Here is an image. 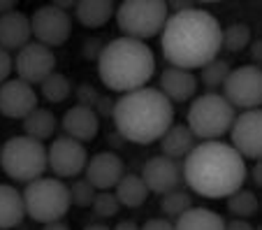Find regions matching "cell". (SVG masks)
I'll return each mask as SVG.
<instances>
[{
    "mask_svg": "<svg viewBox=\"0 0 262 230\" xmlns=\"http://www.w3.org/2000/svg\"><path fill=\"white\" fill-rule=\"evenodd\" d=\"M160 49L172 68L202 70L223 49V28L211 12L198 7L174 12L160 33Z\"/></svg>",
    "mask_w": 262,
    "mask_h": 230,
    "instance_id": "1",
    "label": "cell"
},
{
    "mask_svg": "<svg viewBox=\"0 0 262 230\" xmlns=\"http://www.w3.org/2000/svg\"><path fill=\"white\" fill-rule=\"evenodd\" d=\"M183 181L193 193L211 200L230 198L248 177L246 160L232 144L221 140L200 142L183 160Z\"/></svg>",
    "mask_w": 262,
    "mask_h": 230,
    "instance_id": "2",
    "label": "cell"
},
{
    "mask_svg": "<svg viewBox=\"0 0 262 230\" xmlns=\"http://www.w3.org/2000/svg\"><path fill=\"white\" fill-rule=\"evenodd\" d=\"M114 126L123 140L154 144L174 126V105L154 86L130 91L114 102Z\"/></svg>",
    "mask_w": 262,
    "mask_h": 230,
    "instance_id": "3",
    "label": "cell"
},
{
    "mask_svg": "<svg viewBox=\"0 0 262 230\" xmlns=\"http://www.w3.org/2000/svg\"><path fill=\"white\" fill-rule=\"evenodd\" d=\"M98 75L109 91L130 93L144 89L156 75V56L144 42L116 37L100 51Z\"/></svg>",
    "mask_w": 262,
    "mask_h": 230,
    "instance_id": "4",
    "label": "cell"
},
{
    "mask_svg": "<svg viewBox=\"0 0 262 230\" xmlns=\"http://www.w3.org/2000/svg\"><path fill=\"white\" fill-rule=\"evenodd\" d=\"M24 207L26 216H30L42 225L63 221V216L72 207L70 186L63 179H56V177H40V179L26 184Z\"/></svg>",
    "mask_w": 262,
    "mask_h": 230,
    "instance_id": "5",
    "label": "cell"
},
{
    "mask_svg": "<svg viewBox=\"0 0 262 230\" xmlns=\"http://www.w3.org/2000/svg\"><path fill=\"white\" fill-rule=\"evenodd\" d=\"M234 119H237V110L223 98V93H204L193 100L186 126L195 135V140L213 142L228 135Z\"/></svg>",
    "mask_w": 262,
    "mask_h": 230,
    "instance_id": "6",
    "label": "cell"
},
{
    "mask_svg": "<svg viewBox=\"0 0 262 230\" xmlns=\"http://www.w3.org/2000/svg\"><path fill=\"white\" fill-rule=\"evenodd\" d=\"M0 168L10 179L30 184L47 170V149L28 135H14L0 149Z\"/></svg>",
    "mask_w": 262,
    "mask_h": 230,
    "instance_id": "7",
    "label": "cell"
},
{
    "mask_svg": "<svg viewBox=\"0 0 262 230\" xmlns=\"http://www.w3.org/2000/svg\"><path fill=\"white\" fill-rule=\"evenodd\" d=\"M167 12L163 0H125L116 7V24L123 37L144 42L163 33Z\"/></svg>",
    "mask_w": 262,
    "mask_h": 230,
    "instance_id": "8",
    "label": "cell"
},
{
    "mask_svg": "<svg viewBox=\"0 0 262 230\" xmlns=\"http://www.w3.org/2000/svg\"><path fill=\"white\" fill-rule=\"evenodd\" d=\"M223 98L234 110H262V68L260 65H242L230 70L223 84Z\"/></svg>",
    "mask_w": 262,
    "mask_h": 230,
    "instance_id": "9",
    "label": "cell"
},
{
    "mask_svg": "<svg viewBox=\"0 0 262 230\" xmlns=\"http://www.w3.org/2000/svg\"><path fill=\"white\" fill-rule=\"evenodd\" d=\"M30 30H33L35 42L54 49V47H60L70 40V35H72V16H70V12L58 10L54 3L42 5L30 16Z\"/></svg>",
    "mask_w": 262,
    "mask_h": 230,
    "instance_id": "10",
    "label": "cell"
},
{
    "mask_svg": "<svg viewBox=\"0 0 262 230\" xmlns=\"http://www.w3.org/2000/svg\"><path fill=\"white\" fill-rule=\"evenodd\" d=\"M89 165V151L81 142L68 135H60L47 149V168L54 172L56 179H74Z\"/></svg>",
    "mask_w": 262,
    "mask_h": 230,
    "instance_id": "11",
    "label": "cell"
},
{
    "mask_svg": "<svg viewBox=\"0 0 262 230\" xmlns=\"http://www.w3.org/2000/svg\"><path fill=\"white\" fill-rule=\"evenodd\" d=\"M14 72H16V79L26 81V84H30V86L42 84L47 77L56 72L54 49L40 45V42H28L24 49L16 51Z\"/></svg>",
    "mask_w": 262,
    "mask_h": 230,
    "instance_id": "12",
    "label": "cell"
},
{
    "mask_svg": "<svg viewBox=\"0 0 262 230\" xmlns=\"http://www.w3.org/2000/svg\"><path fill=\"white\" fill-rule=\"evenodd\" d=\"M230 144L242 158H262V110H248L234 119L230 130Z\"/></svg>",
    "mask_w": 262,
    "mask_h": 230,
    "instance_id": "13",
    "label": "cell"
},
{
    "mask_svg": "<svg viewBox=\"0 0 262 230\" xmlns=\"http://www.w3.org/2000/svg\"><path fill=\"white\" fill-rule=\"evenodd\" d=\"M139 177L144 179L148 191H154V193H158V195H165V193H169V191L179 189V184L183 181V170L177 160L160 154L144 163Z\"/></svg>",
    "mask_w": 262,
    "mask_h": 230,
    "instance_id": "14",
    "label": "cell"
},
{
    "mask_svg": "<svg viewBox=\"0 0 262 230\" xmlns=\"http://www.w3.org/2000/svg\"><path fill=\"white\" fill-rule=\"evenodd\" d=\"M37 107V93L30 84L21 79H7L0 84V114L7 119L24 121Z\"/></svg>",
    "mask_w": 262,
    "mask_h": 230,
    "instance_id": "15",
    "label": "cell"
},
{
    "mask_svg": "<svg viewBox=\"0 0 262 230\" xmlns=\"http://www.w3.org/2000/svg\"><path fill=\"white\" fill-rule=\"evenodd\" d=\"M84 179H89L98 191H112L116 189L125 175V163L114 151H100L93 158H89V165L84 170Z\"/></svg>",
    "mask_w": 262,
    "mask_h": 230,
    "instance_id": "16",
    "label": "cell"
},
{
    "mask_svg": "<svg viewBox=\"0 0 262 230\" xmlns=\"http://www.w3.org/2000/svg\"><path fill=\"white\" fill-rule=\"evenodd\" d=\"M60 126H63L65 135L84 144V142L95 140V135L100 133V116L95 114V110L74 105L63 114Z\"/></svg>",
    "mask_w": 262,
    "mask_h": 230,
    "instance_id": "17",
    "label": "cell"
},
{
    "mask_svg": "<svg viewBox=\"0 0 262 230\" xmlns=\"http://www.w3.org/2000/svg\"><path fill=\"white\" fill-rule=\"evenodd\" d=\"M33 37L30 30V16L24 12H7L0 16V47L5 51H19Z\"/></svg>",
    "mask_w": 262,
    "mask_h": 230,
    "instance_id": "18",
    "label": "cell"
},
{
    "mask_svg": "<svg viewBox=\"0 0 262 230\" xmlns=\"http://www.w3.org/2000/svg\"><path fill=\"white\" fill-rule=\"evenodd\" d=\"M198 91V77L188 70H179V68H165L160 75V93L169 102H186L190 100Z\"/></svg>",
    "mask_w": 262,
    "mask_h": 230,
    "instance_id": "19",
    "label": "cell"
},
{
    "mask_svg": "<svg viewBox=\"0 0 262 230\" xmlns=\"http://www.w3.org/2000/svg\"><path fill=\"white\" fill-rule=\"evenodd\" d=\"M198 140L190 133V128L186 123H174L172 128L160 137V149H163V156L172 160H181L195 149Z\"/></svg>",
    "mask_w": 262,
    "mask_h": 230,
    "instance_id": "20",
    "label": "cell"
},
{
    "mask_svg": "<svg viewBox=\"0 0 262 230\" xmlns=\"http://www.w3.org/2000/svg\"><path fill=\"white\" fill-rule=\"evenodd\" d=\"M24 193L10 184H0V230H12L24 221Z\"/></svg>",
    "mask_w": 262,
    "mask_h": 230,
    "instance_id": "21",
    "label": "cell"
},
{
    "mask_svg": "<svg viewBox=\"0 0 262 230\" xmlns=\"http://www.w3.org/2000/svg\"><path fill=\"white\" fill-rule=\"evenodd\" d=\"M74 16L86 28H102L112 16H116V5L112 0H81L74 5Z\"/></svg>",
    "mask_w": 262,
    "mask_h": 230,
    "instance_id": "22",
    "label": "cell"
},
{
    "mask_svg": "<svg viewBox=\"0 0 262 230\" xmlns=\"http://www.w3.org/2000/svg\"><path fill=\"white\" fill-rule=\"evenodd\" d=\"M174 230H225V221L213 210L190 207L174 221Z\"/></svg>",
    "mask_w": 262,
    "mask_h": 230,
    "instance_id": "23",
    "label": "cell"
},
{
    "mask_svg": "<svg viewBox=\"0 0 262 230\" xmlns=\"http://www.w3.org/2000/svg\"><path fill=\"white\" fill-rule=\"evenodd\" d=\"M56 126H58V119H56L54 112L47 110V107H35L24 119V135L33 137L37 142L49 140V137H54Z\"/></svg>",
    "mask_w": 262,
    "mask_h": 230,
    "instance_id": "24",
    "label": "cell"
},
{
    "mask_svg": "<svg viewBox=\"0 0 262 230\" xmlns=\"http://www.w3.org/2000/svg\"><path fill=\"white\" fill-rule=\"evenodd\" d=\"M114 195H116V200L121 202V207L137 210V207H142L144 202H146L148 189H146V184H144V179L139 175H128V172H125L123 179L116 184Z\"/></svg>",
    "mask_w": 262,
    "mask_h": 230,
    "instance_id": "25",
    "label": "cell"
},
{
    "mask_svg": "<svg viewBox=\"0 0 262 230\" xmlns=\"http://www.w3.org/2000/svg\"><path fill=\"white\" fill-rule=\"evenodd\" d=\"M40 89H42V95H45L47 102L58 105V102H65L70 95H72V81L65 75H60V72H54V75H49L42 81Z\"/></svg>",
    "mask_w": 262,
    "mask_h": 230,
    "instance_id": "26",
    "label": "cell"
},
{
    "mask_svg": "<svg viewBox=\"0 0 262 230\" xmlns=\"http://www.w3.org/2000/svg\"><path fill=\"white\" fill-rule=\"evenodd\" d=\"M230 70H232V68H230L228 60L213 58L211 63H207L202 70H200V79H202V84L209 89V93H216V89H223Z\"/></svg>",
    "mask_w": 262,
    "mask_h": 230,
    "instance_id": "27",
    "label": "cell"
},
{
    "mask_svg": "<svg viewBox=\"0 0 262 230\" xmlns=\"http://www.w3.org/2000/svg\"><path fill=\"white\" fill-rule=\"evenodd\" d=\"M193 207V198L186 191H169L160 198V212L165 214V219H179L183 212H188Z\"/></svg>",
    "mask_w": 262,
    "mask_h": 230,
    "instance_id": "28",
    "label": "cell"
},
{
    "mask_svg": "<svg viewBox=\"0 0 262 230\" xmlns=\"http://www.w3.org/2000/svg\"><path fill=\"white\" fill-rule=\"evenodd\" d=\"M257 198L253 191H246V189H239L237 193H232L228 198V212L230 214H234L237 219H246L248 216H253L257 212Z\"/></svg>",
    "mask_w": 262,
    "mask_h": 230,
    "instance_id": "29",
    "label": "cell"
},
{
    "mask_svg": "<svg viewBox=\"0 0 262 230\" xmlns=\"http://www.w3.org/2000/svg\"><path fill=\"white\" fill-rule=\"evenodd\" d=\"M251 45V28L246 24H230L228 28L223 30V47L232 54L246 49Z\"/></svg>",
    "mask_w": 262,
    "mask_h": 230,
    "instance_id": "30",
    "label": "cell"
},
{
    "mask_svg": "<svg viewBox=\"0 0 262 230\" xmlns=\"http://www.w3.org/2000/svg\"><path fill=\"white\" fill-rule=\"evenodd\" d=\"M91 207H93V214L104 221V219H112V216L119 214L121 202L116 200V195L112 193V191H98V195H95V200Z\"/></svg>",
    "mask_w": 262,
    "mask_h": 230,
    "instance_id": "31",
    "label": "cell"
},
{
    "mask_svg": "<svg viewBox=\"0 0 262 230\" xmlns=\"http://www.w3.org/2000/svg\"><path fill=\"white\" fill-rule=\"evenodd\" d=\"M95 195H98V189L89 179H74V184L70 186V200L77 207H91Z\"/></svg>",
    "mask_w": 262,
    "mask_h": 230,
    "instance_id": "32",
    "label": "cell"
},
{
    "mask_svg": "<svg viewBox=\"0 0 262 230\" xmlns=\"http://www.w3.org/2000/svg\"><path fill=\"white\" fill-rule=\"evenodd\" d=\"M77 105H81V107H89V110H95V105H98V100H100V93H98V89H95L93 84H79L77 86Z\"/></svg>",
    "mask_w": 262,
    "mask_h": 230,
    "instance_id": "33",
    "label": "cell"
},
{
    "mask_svg": "<svg viewBox=\"0 0 262 230\" xmlns=\"http://www.w3.org/2000/svg\"><path fill=\"white\" fill-rule=\"evenodd\" d=\"M12 70H14V58H12L10 51H5L0 47V84H5L10 79Z\"/></svg>",
    "mask_w": 262,
    "mask_h": 230,
    "instance_id": "34",
    "label": "cell"
},
{
    "mask_svg": "<svg viewBox=\"0 0 262 230\" xmlns=\"http://www.w3.org/2000/svg\"><path fill=\"white\" fill-rule=\"evenodd\" d=\"M139 230H174V223L165 216H158V219H148L144 225H139Z\"/></svg>",
    "mask_w": 262,
    "mask_h": 230,
    "instance_id": "35",
    "label": "cell"
},
{
    "mask_svg": "<svg viewBox=\"0 0 262 230\" xmlns=\"http://www.w3.org/2000/svg\"><path fill=\"white\" fill-rule=\"evenodd\" d=\"M95 114L102 119V116H114V100L107 98V95H100L98 105H95Z\"/></svg>",
    "mask_w": 262,
    "mask_h": 230,
    "instance_id": "36",
    "label": "cell"
},
{
    "mask_svg": "<svg viewBox=\"0 0 262 230\" xmlns=\"http://www.w3.org/2000/svg\"><path fill=\"white\" fill-rule=\"evenodd\" d=\"M225 230H255L246 219H232L225 221Z\"/></svg>",
    "mask_w": 262,
    "mask_h": 230,
    "instance_id": "37",
    "label": "cell"
},
{
    "mask_svg": "<svg viewBox=\"0 0 262 230\" xmlns=\"http://www.w3.org/2000/svg\"><path fill=\"white\" fill-rule=\"evenodd\" d=\"M251 179L257 189H262V158L255 160V165H253V170H251Z\"/></svg>",
    "mask_w": 262,
    "mask_h": 230,
    "instance_id": "38",
    "label": "cell"
},
{
    "mask_svg": "<svg viewBox=\"0 0 262 230\" xmlns=\"http://www.w3.org/2000/svg\"><path fill=\"white\" fill-rule=\"evenodd\" d=\"M251 58L257 60V63H262V40H255L251 45Z\"/></svg>",
    "mask_w": 262,
    "mask_h": 230,
    "instance_id": "39",
    "label": "cell"
},
{
    "mask_svg": "<svg viewBox=\"0 0 262 230\" xmlns=\"http://www.w3.org/2000/svg\"><path fill=\"white\" fill-rule=\"evenodd\" d=\"M112 230H139V225L135 223V221H130V219H123V221H119Z\"/></svg>",
    "mask_w": 262,
    "mask_h": 230,
    "instance_id": "40",
    "label": "cell"
},
{
    "mask_svg": "<svg viewBox=\"0 0 262 230\" xmlns=\"http://www.w3.org/2000/svg\"><path fill=\"white\" fill-rule=\"evenodd\" d=\"M14 7H16L14 0H0V16L7 14V12H14Z\"/></svg>",
    "mask_w": 262,
    "mask_h": 230,
    "instance_id": "41",
    "label": "cell"
},
{
    "mask_svg": "<svg viewBox=\"0 0 262 230\" xmlns=\"http://www.w3.org/2000/svg\"><path fill=\"white\" fill-rule=\"evenodd\" d=\"M42 230H70V225L65 221H54V223H45Z\"/></svg>",
    "mask_w": 262,
    "mask_h": 230,
    "instance_id": "42",
    "label": "cell"
},
{
    "mask_svg": "<svg viewBox=\"0 0 262 230\" xmlns=\"http://www.w3.org/2000/svg\"><path fill=\"white\" fill-rule=\"evenodd\" d=\"M84 230H112L109 225H104V223H91V225H86Z\"/></svg>",
    "mask_w": 262,
    "mask_h": 230,
    "instance_id": "43",
    "label": "cell"
}]
</instances>
